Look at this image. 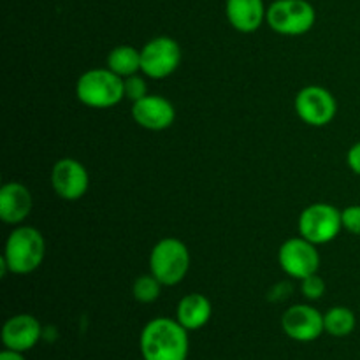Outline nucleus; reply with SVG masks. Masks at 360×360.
<instances>
[{
  "label": "nucleus",
  "mask_w": 360,
  "mask_h": 360,
  "mask_svg": "<svg viewBox=\"0 0 360 360\" xmlns=\"http://www.w3.org/2000/svg\"><path fill=\"white\" fill-rule=\"evenodd\" d=\"M343 229L350 234L360 236V206H348L341 211Z\"/></svg>",
  "instance_id": "4be33fe9"
},
{
  "label": "nucleus",
  "mask_w": 360,
  "mask_h": 360,
  "mask_svg": "<svg viewBox=\"0 0 360 360\" xmlns=\"http://www.w3.org/2000/svg\"><path fill=\"white\" fill-rule=\"evenodd\" d=\"M32 195L21 183L11 181L0 188V218L7 225H18L30 214Z\"/></svg>",
  "instance_id": "4468645a"
},
{
  "label": "nucleus",
  "mask_w": 360,
  "mask_h": 360,
  "mask_svg": "<svg viewBox=\"0 0 360 360\" xmlns=\"http://www.w3.org/2000/svg\"><path fill=\"white\" fill-rule=\"evenodd\" d=\"M42 338V326L35 316L16 315L11 316L2 327V343L7 350L25 352L32 350Z\"/></svg>",
  "instance_id": "ddd939ff"
},
{
  "label": "nucleus",
  "mask_w": 360,
  "mask_h": 360,
  "mask_svg": "<svg viewBox=\"0 0 360 360\" xmlns=\"http://www.w3.org/2000/svg\"><path fill=\"white\" fill-rule=\"evenodd\" d=\"M81 104L94 109H108L125 98L123 77L109 69H91L81 74L76 84Z\"/></svg>",
  "instance_id": "7ed1b4c3"
},
{
  "label": "nucleus",
  "mask_w": 360,
  "mask_h": 360,
  "mask_svg": "<svg viewBox=\"0 0 360 360\" xmlns=\"http://www.w3.org/2000/svg\"><path fill=\"white\" fill-rule=\"evenodd\" d=\"M357 326L355 313L347 306H334L323 315V327L326 333L334 338H347L350 336Z\"/></svg>",
  "instance_id": "a211bd4d"
},
{
  "label": "nucleus",
  "mask_w": 360,
  "mask_h": 360,
  "mask_svg": "<svg viewBox=\"0 0 360 360\" xmlns=\"http://www.w3.org/2000/svg\"><path fill=\"white\" fill-rule=\"evenodd\" d=\"M162 292V283L153 276V274H143V276L137 278L134 281L132 294L134 299L141 304H150V302H155L158 297H160Z\"/></svg>",
  "instance_id": "6ab92c4d"
},
{
  "label": "nucleus",
  "mask_w": 360,
  "mask_h": 360,
  "mask_svg": "<svg viewBox=\"0 0 360 360\" xmlns=\"http://www.w3.org/2000/svg\"><path fill=\"white\" fill-rule=\"evenodd\" d=\"M281 329L290 340L299 343H311L323 334V315L308 304L288 308L281 316Z\"/></svg>",
  "instance_id": "9d476101"
},
{
  "label": "nucleus",
  "mask_w": 360,
  "mask_h": 360,
  "mask_svg": "<svg viewBox=\"0 0 360 360\" xmlns=\"http://www.w3.org/2000/svg\"><path fill=\"white\" fill-rule=\"evenodd\" d=\"M108 69L120 77L134 76L141 70V51L134 46H118L108 55Z\"/></svg>",
  "instance_id": "f3484780"
},
{
  "label": "nucleus",
  "mask_w": 360,
  "mask_h": 360,
  "mask_svg": "<svg viewBox=\"0 0 360 360\" xmlns=\"http://www.w3.org/2000/svg\"><path fill=\"white\" fill-rule=\"evenodd\" d=\"M295 112L308 125L323 127L336 116L338 102L326 88L306 86L295 97Z\"/></svg>",
  "instance_id": "1a4fd4ad"
},
{
  "label": "nucleus",
  "mask_w": 360,
  "mask_h": 360,
  "mask_svg": "<svg viewBox=\"0 0 360 360\" xmlns=\"http://www.w3.org/2000/svg\"><path fill=\"white\" fill-rule=\"evenodd\" d=\"M123 90H125V97L130 98L132 102L141 101V98L148 95L146 83H144L143 77L137 76V74L123 79Z\"/></svg>",
  "instance_id": "aec40b11"
},
{
  "label": "nucleus",
  "mask_w": 360,
  "mask_h": 360,
  "mask_svg": "<svg viewBox=\"0 0 360 360\" xmlns=\"http://www.w3.org/2000/svg\"><path fill=\"white\" fill-rule=\"evenodd\" d=\"M225 14L232 27L243 34L259 30L267 16L264 0H227Z\"/></svg>",
  "instance_id": "2eb2a0df"
},
{
  "label": "nucleus",
  "mask_w": 360,
  "mask_h": 360,
  "mask_svg": "<svg viewBox=\"0 0 360 360\" xmlns=\"http://www.w3.org/2000/svg\"><path fill=\"white\" fill-rule=\"evenodd\" d=\"M267 25L281 35H302L315 25V7L308 0H276L267 9Z\"/></svg>",
  "instance_id": "39448f33"
},
{
  "label": "nucleus",
  "mask_w": 360,
  "mask_h": 360,
  "mask_svg": "<svg viewBox=\"0 0 360 360\" xmlns=\"http://www.w3.org/2000/svg\"><path fill=\"white\" fill-rule=\"evenodd\" d=\"M301 281H302L301 285L302 295H304L306 299H309V301H316V299H320L323 294H326V281H323L316 273L311 274V276L304 278V280Z\"/></svg>",
  "instance_id": "412c9836"
},
{
  "label": "nucleus",
  "mask_w": 360,
  "mask_h": 360,
  "mask_svg": "<svg viewBox=\"0 0 360 360\" xmlns=\"http://www.w3.org/2000/svg\"><path fill=\"white\" fill-rule=\"evenodd\" d=\"M0 360H25L23 354H20V352H14V350H4L2 354H0Z\"/></svg>",
  "instance_id": "b1692460"
},
{
  "label": "nucleus",
  "mask_w": 360,
  "mask_h": 360,
  "mask_svg": "<svg viewBox=\"0 0 360 360\" xmlns=\"http://www.w3.org/2000/svg\"><path fill=\"white\" fill-rule=\"evenodd\" d=\"M181 63V48L171 37H155L141 49V70L151 79L171 76Z\"/></svg>",
  "instance_id": "0eeeda50"
},
{
  "label": "nucleus",
  "mask_w": 360,
  "mask_h": 360,
  "mask_svg": "<svg viewBox=\"0 0 360 360\" xmlns=\"http://www.w3.org/2000/svg\"><path fill=\"white\" fill-rule=\"evenodd\" d=\"M347 164H348V167L355 172V174L360 176V143L354 144V146L348 150Z\"/></svg>",
  "instance_id": "5701e85b"
},
{
  "label": "nucleus",
  "mask_w": 360,
  "mask_h": 360,
  "mask_svg": "<svg viewBox=\"0 0 360 360\" xmlns=\"http://www.w3.org/2000/svg\"><path fill=\"white\" fill-rule=\"evenodd\" d=\"M90 178L81 162L74 158L58 160L51 169V186L58 197L65 200H77L86 193Z\"/></svg>",
  "instance_id": "9b49d317"
},
{
  "label": "nucleus",
  "mask_w": 360,
  "mask_h": 360,
  "mask_svg": "<svg viewBox=\"0 0 360 360\" xmlns=\"http://www.w3.org/2000/svg\"><path fill=\"white\" fill-rule=\"evenodd\" d=\"M190 267V253L183 241L165 238L153 246L150 253V273L162 285H178L185 280Z\"/></svg>",
  "instance_id": "20e7f679"
},
{
  "label": "nucleus",
  "mask_w": 360,
  "mask_h": 360,
  "mask_svg": "<svg viewBox=\"0 0 360 360\" xmlns=\"http://www.w3.org/2000/svg\"><path fill=\"white\" fill-rule=\"evenodd\" d=\"M343 229L341 211L333 204L316 202L306 207L299 217V234L313 245L334 241Z\"/></svg>",
  "instance_id": "423d86ee"
},
{
  "label": "nucleus",
  "mask_w": 360,
  "mask_h": 360,
  "mask_svg": "<svg viewBox=\"0 0 360 360\" xmlns=\"http://www.w3.org/2000/svg\"><path fill=\"white\" fill-rule=\"evenodd\" d=\"M213 315V306L210 299L202 294H188L179 301L176 309V320L186 330H199L210 322Z\"/></svg>",
  "instance_id": "dca6fc26"
},
{
  "label": "nucleus",
  "mask_w": 360,
  "mask_h": 360,
  "mask_svg": "<svg viewBox=\"0 0 360 360\" xmlns=\"http://www.w3.org/2000/svg\"><path fill=\"white\" fill-rule=\"evenodd\" d=\"M139 348L143 360H186L190 350L188 330L178 320L158 316L144 326Z\"/></svg>",
  "instance_id": "f257e3e1"
},
{
  "label": "nucleus",
  "mask_w": 360,
  "mask_h": 360,
  "mask_svg": "<svg viewBox=\"0 0 360 360\" xmlns=\"http://www.w3.org/2000/svg\"><path fill=\"white\" fill-rule=\"evenodd\" d=\"M46 255V243L41 232L34 227L21 225L9 234L2 260V273L30 274L42 264Z\"/></svg>",
  "instance_id": "f03ea898"
},
{
  "label": "nucleus",
  "mask_w": 360,
  "mask_h": 360,
  "mask_svg": "<svg viewBox=\"0 0 360 360\" xmlns=\"http://www.w3.org/2000/svg\"><path fill=\"white\" fill-rule=\"evenodd\" d=\"M132 118L139 127L148 130H165L174 123L176 109L160 95H146L134 102Z\"/></svg>",
  "instance_id": "f8f14e48"
},
{
  "label": "nucleus",
  "mask_w": 360,
  "mask_h": 360,
  "mask_svg": "<svg viewBox=\"0 0 360 360\" xmlns=\"http://www.w3.org/2000/svg\"><path fill=\"white\" fill-rule=\"evenodd\" d=\"M278 262L285 274L295 280H304L319 271L320 253L316 245L301 236V238L288 239L281 245L278 252Z\"/></svg>",
  "instance_id": "6e6552de"
}]
</instances>
